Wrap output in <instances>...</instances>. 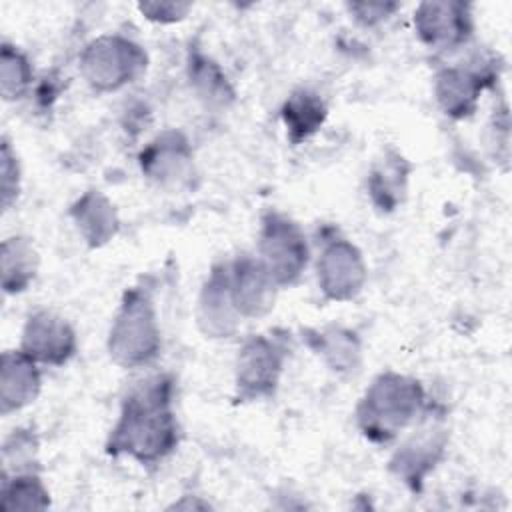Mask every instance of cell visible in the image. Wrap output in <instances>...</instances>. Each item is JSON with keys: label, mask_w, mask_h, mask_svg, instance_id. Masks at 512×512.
Instances as JSON below:
<instances>
[{"label": "cell", "mask_w": 512, "mask_h": 512, "mask_svg": "<svg viewBox=\"0 0 512 512\" xmlns=\"http://www.w3.org/2000/svg\"><path fill=\"white\" fill-rule=\"evenodd\" d=\"M228 282H230V298L238 312L254 316L270 308L274 300L276 284L260 262H254V260L236 262L232 268V274L228 276Z\"/></svg>", "instance_id": "10"}, {"label": "cell", "mask_w": 512, "mask_h": 512, "mask_svg": "<svg viewBox=\"0 0 512 512\" xmlns=\"http://www.w3.org/2000/svg\"><path fill=\"white\" fill-rule=\"evenodd\" d=\"M190 152L186 140L180 134H164L142 154V170L162 182L182 178L188 168Z\"/></svg>", "instance_id": "13"}, {"label": "cell", "mask_w": 512, "mask_h": 512, "mask_svg": "<svg viewBox=\"0 0 512 512\" xmlns=\"http://www.w3.org/2000/svg\"><path fill=\"white\" fill-rule=\"evenodd\" d=\"M32 80V70L24 54L16 48L2 46V94L6 100H16L24 94Z\"/></svg>", "instance_id": "19"}, {"label": "cell", "mask_w": 512, "mask_h": 512, "mask_svg": "<svg viewBox=\"0 0 512 512\" xmlns=\"http://www.w3.org/2000/svg\"><path fill=\"white\" fill-rule=\"evenodd\" d=\"M318 282L334 300L352 298L364 282V264L358 250L346 240H334L320 256Z\"/></svg>", "instance_id": "8"}, {"label": "cell", "mask_w": 512, "mask_h": 512, "mask_svg": "<svg viewBox=\"0 0 512 512\" xmlns=\"http://www.w3.org/2000/svg\"><path fill=\"white\" fill-rule=\"evenodd\" d=\"M48 492L44 490L42 482L32 476H14L12 480L4 478L2 484V508H44L48 504L46 500Z\"/></svg>", "instance_id": "18"}, {"label": "cell", "mask_w": 512, "mask_h": 512, "mask_svg": "<svg viewBox=\"0 0 512 512\" xmlns=\"http://www.w3.org/2000/svg\"><path fill=\"white\" fill-rule=\"evenodd\" d=\"M234 304L230 298V282L228 274L214 272L210 282L204 288L202 304H200V318L206 326V332L226 336L234 328V316H232Z\"/></svg>", "instance_id": "14"}, {"label": "cell", "mask_w": 512, "mask_h": 512, "mask_svg": "<svg viewBox=\"0 0 512 512\" xmlns=\"http://www.w3.org/2000/svg\"><path fill=\"white\" fill-rule=\"evenodd\" d=\"M260 258V264L274 284H292L308 258L306 242L298 226L280 214H270L262 228Z\"/></svg>", "instance_id": "5"}, {"label": "cell", "mask_w": 512, "mask_h": 512, "mask_svg": "<svg viewBox=\"0 0 512 512\" xmlns=\"http://www.w3.org/2000/svg\"><path fill=\"white\" fill-rule=\"evenodd\" d=\"M170 390V382L162 376L142 382L126 398L108 450L130 454L144 464L162 460L176 444Z\"/></svg>", "instance_id": "1"}, {"label": "cell", "mask_w": 512, "mask_h": 512, "mask_svg": "<svg viewBox=\"0 0 512 512\" xmlns=\"http://www.w3.org/2000/svg\"><path fill=\"white\" fill-rule=\"evenodd\" d=\"M74 348V332L60 316L42 310L28 318L22 336V352L32 360L64 364L74 354Z\"/></svg>", "instance_id": "6"}, {"label": "cell", "mask_w": 512, "mask_h": 512, "mask_svg": "<svg viewBox=\"0 0 512 512\" xmlns=\"http://www.w3.org/2000/svg\"><path fill=\"white\" fill-rule=\"evenodd\" d=\"M110 354L124 366H140L158 354L160 332L146 294L130 290L110 330Z\"/></svg>", "instance_id": "3"}, {"label": "cell", "mask_w": 512, "mask_h": 512, "mask_svg": "<svg viewBox=\"0 0 512 512\" xmlns=\"http://www.w3.org/2000/svg\"><path fill=\"white\" fill-rule=\"evenodd\" d=\"M422 388L418 382L398 374H382L362 398L358 422L366 436L390 440L420 410Z\"/></svg>", "instance_id": "2"}, {"label": "cell", "mask_w": 512, "mask_h": 512, "mask_svg": "<svg viewBox=\"0 0 512 512\" xmlns=\"http://www.w3.org/2000/svg\"><path fill=\"white\" fill-rule=\"evenodd\" d=\"M78 228L92 244H102L116 232V214L106 198L96 192L86 194L72 210Z\"/></svg>", "instance_id": "15"}, {"label": "cell", "mask_w": 512, "mask_h": 512, "mask_svg": "<svg viewBox=\"0 0 512 512\" xmlns=\"http://www.w3.org/2000/svg\"><path fill=\"white\" fill-rule=\"evenodd\" d=\"M320 340L324 342L320 346V352H324L330 358V362L336 370H344V366L350 368L354 364V356L358 354V346H356V342L350 334L336 330L332 334H322Z\"/></svg>", "instance_id": "20"}, {"label": "cell", "mask_w": 512, "mask_h": 512, "mask_svg": "<svg viewBox=\"0 0 512 512\" xmlns=\"http://www.w3.org/2000/svg\"><path fill=\"white\" fill-rule=\"evenodd\" d=\"M18 168L16 160L12 156V150L8 142L2 144V196H4V208L10 206L12 198L18 194Z\"/></svg>", "instance_id": "21"}, {"label": "cell", "mask_w": 512, "mask_h": 512, "mask_svg": "<svg viewBox=\"0 0 512 512\" xmlns=\"http://www.w3.org/2000/svg\"><path fill=\"white\" fill-rule=\"evenodd\" d=\"M140 10L152 20L172 22V20H178L186 14L188 4H142Z\"/></svg>", "instance_id": "22"}, {"label": "cell", "mask_w": 512, "mask_h": 512, "mask_svg": "<svg viewBox=\"0 0 512 512\" xmlns=\"http://www.w3.org/2000/svg\"><path fill=\"white\" fill-rule=\"evenodd\" d=\"M36 252L24 238H8L2 244V284L6 292H20L34 278Z\"/></svg>", "instance_id": "16"}, {"label": "cell", "mask_w": 512, "mask_h": 512, "mask_svg": "<svg viewBox=\"0 0 512 512\" xmlns=\"http://www.w3.org/2000/svg\"><path fill=\"white\" fill-rule=\"evenodd\" d=\"M34 362L36 360H32L24 352H6L2 356V414L20 410L36 398L40 388V372Z\"/></svg>", "instance_id": "11"}, {"label": "cell", "mask_w": 512, "mask_h": 512, "mask_svg": "<svg viewBox=\"0 0 512 512\" xmlns=\"http://www.w3.org/2000/svg\"><path fill=\"white\" fill-rule=\"evenodd\" d=\"M420 38L434 48H452L470 36L468 6L462 2H424L414 16Z\"/></svg>", "instance_id": "7"}, {"label": "cell", "mask_w": 512, "mask_h": 512, "mask_svg": "<svg viewBox=\"0 0 512 512\" xmlns=\"http://www.w3.org/2000/svg\"><path fill=\"white\" fill-rule=\"evenodd\" d=\"M280 368L282 354L276 346L262 336L252 338L244 344L238 356V388L250 398L272 394Z\"/></svg>", "instance_id": "9"}, {"label": "cell", "mask_w": 512, "mask_h": 512, "mask_svg": "<svg viewBox=\"0 0 512 512\" xmlns=\"http://www.w3.org/2000/svg\"><path fill=\"white\" fill-rule=\"evenodd\" d=\"M436 80V94L446 114L460 118L474 110L476 96L482 88L478 74L464 68H446Z\"/></svg>", "instance_id": "12"}, {"label": "cell", "mask_w": 512, "mask_h": 512, "mask_svg": "<svg viewBox=\"0 0 512 512\" xmlns=\"http://www.w3.org/2000/svg\"><path fill=\"white\" fill-rule=\"evenodd\" d=\"M324 104L310 92L294 94L284 106V122L294 140L312 134L324 120Z\"/></svg>", "instance_id": "17"}, {"label": "cell", "mask_w": 512, "mask_h": 512, "mask_svg": "<svg viewBox=\"0 0 512 512\" xmlns=\"http://www.w3.org/2000/svg\"><path fill=\"white\" fill-rule=\"evenodd\" d=\"M80 66L90 86L116 90L144 70L146 54L122 36H102L86 46Z\"/></svg>", "instance_id": "4"}]
</instances>
